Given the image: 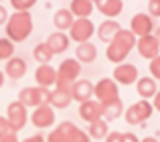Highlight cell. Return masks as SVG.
Here are the masks:
<instances>
[{"label":"cell","instance_id":"cell-1","mask_svg":"<svg viewBox=\"0 0 160 142\" xmlns=\"http://www.w3.org/2000/svg\"><path fill=\"white\" fill-rule=\"evenodd\" d=\"M136 41H138V37L134 35L130 28H120L118 35L113 37V41L108 43V49H106L108 61H112V63H116V65L126 63L130 51L136 47Z\"/></svg>","mask_w":160,"mask_h":142},{"label":"cell","instance_id":"cell-2","mask_svg":"<svg viewBox=\"0 0 160 142\" xmlns=\"http://www.w3.org/2000/svg\"><path fill=\"white\" fill-rule=\"evenodd\" d=\"M4 27H6V39H10L12 43H22L32 33V16L31 12H14Z\"/></svg>","mask_w":160,"mask_h":142},{"label":"cell","instance_id":"cell-3","mask_svg":"<svg viewBox=\"0 0 160 142\" xmlns=\"http://www.w3.org/2000/svg\"><path fill=\"white\" fill-rule=\"evenodd\" d=\"M79 75H81V63H79L77 59L61 61V65H59V69H57V83H55V87L71 91V85L79 79Z\"/></svg>","mask_w":160,"mask_h":142},{"label":"cell","instance_id":"cell-4","mask_svg":"<svg viewBox=\"0 0 160 142\" xmlns=\"http://www.w3.org/2000/svg\"><path fill=\"white\" fill-rule=\"evenodd\" d=\"M152 102L148 99H140V102L132 104L130 108L124 110V120L128 126H144L148 122V118H152Z\"/></svg>","mask_w":160,"mask_h":142},{"label":"cell","instance_id":"cell-5","mask_svg":"<svg viewBox=\"0 0 160 142\" xmlns=\"http://www.w3.org/2000/svg\"><path fill=\"white\" fill-rule=\"evenodd\" d=\"M49 91L51 89H45V87H39V85H31V87H22L18 91V102L27 108H39L43 104H47L49 99Z\"/></svg>","mask_w":160,"mask_h":142},{"label":"cell","instance_id":"cell-6","mask_svg":"<svg viewBox=\"0 0 160 142\" xmlns=\"http://www.w3.org/2000/svg\"><path fill=\"white\" fill-rule=\"evenodd\" d=\"M6 120H8V124H10L12 132H20L28 124V108L22 106L18 99L12 102V104H8V108H6Z\"/></svg>","mask_w":160,"mask_h":142},{"label":"cell","instance_id":"cell-7","mask_svg":"<svg viewBox=\"0 0 160 142\" xmlns=\"http://www.w3.org/2000/svg\"><path fill=\"white\" fill-rule=\"evenodd\" d=\"M95 33V24L89 18H75V23L69 28V39H73L75 43H87Z\"/></svg>","mask_w":160,"mask_h":142},{"label":"cell","instance_id":"cell-8","mask_svg":"<svg viewBox=\"0 0 160 142\" xmlns=\"http://www.w3.org/2000/svg\"><path fill=\"white\" fill-rule=\"evenodd\" d=\"M93 95L98 102H109L113 98H120V85L112 77H103L98 83H93Z\"/></svg>","mask_w":160,"mask_h":142},{"label":"cell","instance_id":"cell-9","mask_svg":"<svg viewBox=\"0 0 160 142\" xmlns=\"http://www.w3.org/2000/svg\"><path fill=\"white\" fill-rule=\"evenodd\" d=\"M28 120L32 122V126L39 128V130H45V128H51L55 124V110L49 104H43V106L35 108L32 114L28 116Z\"/></svg>","mask_w":160,"mask_h":142},{"label":"cell","instance_id":"cell-10","mask_svg":"<svg viewBox=\"0 0 160 142\" xmlns=\"http://www.w3.org/2000/svg\"><path fill=\"white\" fill-rule=\"evenodd\" d=\"M156 28V23L154 18L148 14V12H138V14L132 16V23H130V31L136 37H146L152 35V31Z\"/></svg>","mask_w":160,"mask_h":142},{"label":"cell","instance_id":"cell-11","mask_svg":"<svg viewBox=\"0 0 160 142\" xmlns=\"http://www.w3.org/2000/svg\"><path fill=\"white\" fill-rule=\"evenodd\" d=\"M112 79L118 83V85H132V83H136L138 79H140L138 67L134 63H120V65H116V69H113V77Z\"/></svg>","mask_w":160,"mask_h":142},{"label":"cell","instance_id":"cell-12","mask_svg":"<svg viewBox=\"0 0 160 142\" xmlns=\"http://www.w3.org/2000/svg\"><path fill=\"white\" fill-rule=\"evenodd\" d=\"M136 49H138V53H140L144 59H148V61H152L154 57L160 55V45H158V41H156V37H154V35L138 37Z\"/></svg>","mask_w":160,"mask_h":142},{"label":"cell","instance_id":"cell-13","mask_svg":"<svg viewBox=\"0 0 160 142\" xmlns=\"http://www.w3.org/2000/svg\"><path fill=\"white\" fill-rule=\"evenodd\" d=\"M35 81L39 87H45V89H51V87L57 83V69L51 67V63L47 65H39L35 71Z\"/></svg>","mask_w":160,"mask_h":142},{"label":"cell","instance_id":"cell-14","mask_svg":"<svg viewBox=\"0 0 160 142\" xmlns=\"http://www.w3.org/2000/svg\"><path fill=\"white\" fill-rule=\"evenodd\" d=\"M91 95H93V83L89 81V79H83L79 77L77 81L71 85V98H73V102H87V99H91Z\"/></svg>","mask_w":160,"mask_h":142},{"label":"cell","instance_id":"cell-15","mask_svg":"<svg viewBox=\"0 0 160 142\" xmlns=\"http://www.w3.org/2000/svg\"><path fill=\"white\" fill-rule=\"evenodd\" d=\"M73 98H71V91L69 89H61V87H53L49 91V99L47 104L53 108V110H65V108L71 106Z\"/></svg>","mask_w":160,"mask_h":142},{"label":"cell","instance_id":"cell-16","mask_svg":"<svg viewBox=\"0 0 160 142\" xmlns=\"http://www.w3.org/2000/svg\"><path fill=\"white\" fill-rule=\"evenodd\" d=\"M27 69H28L27 61H24L22 57L14 55V57H10V59L6 61V67H4V75L16 81V79H22L24 75H27Z\"/></svg>","mask_w":160,"mask_h":142},{"label":"cell","instance_id":"cell-17","mask_svg":"<svg viewBox=\"0 0 160 142\" xmlns=\"http://www.w3.org/2000/svg\"><path fill=\"white\" fill-rule=\"evenodd\" d=\"M69 35L67 33H61V31H55L51 33V35L47 37V47L51 49V53L53 55H59V53H65L67 49H69Z\"/></svg>","mask_w":160,"mask_h":142},{"label":"cell","instance_id":"cell-18","mask_svg":"<svg viewBox=\"0 0 160 142\" xmlns=\"http://www.w3.org/2000/svg\"><path fill=\"white\" fill-rule=\"evenodd\" d=\"M124 102H122L120 98H113L109 99V102H103L102 104V118L106 120V122H112V120H118L124 116Z\"/></svg>","mask_w":160,"mask_h":142},{"label":"cell","instance_id":"cell-19","mask_svg":"<svg viewBox=\"0 0 160 142\" xmlns=\"http://www.w3.org/2000/svg\"><path fill=\"white\" fill-rule=\"evenodd\" d=\"M79 116L81 120H85L87 124L89 122H95V120L102 118V102L98 99H87L79 106Z\"/></svg>","mask_w":160,"mask_h":142},{"label":"cell","instance_id":"cell-20","mask_svg":"<svg viewBox=\"0 0 160 142\" xmlns=\"http://www.w3.org/2000/svg\"><path fill=\"white\" fill-rule=\"evenodd\" d=\"M95 8L102 12L106 18H116L124 10V0H98Z\"/></svg>","mask_w":160,"mask_h":142},{"label":"cell","instance_id":"cell-21","mask_svg":"<svg viewBox=\"0 0 160 142\" xmlns=\"http://www.w3.org/2000/svg\"><path fill=\"white\" fill-rule=\"evenodd\" d=\"M120 28H122V24L118 23V20H113V18L103 20V23L98 27V39L102 41V43H112Z\"/></svg>","mask_w":160,"mask_h":142},{"label":"cell","instance_id":"cell-22","mask_svg":"<svg viewBox=\"0 0 160 142\" xmlns=\"http://www.w3.org/2000/svg\"><path fill=\"white\" fill-rule=\"evenodd\" d=\"M75 59L79 61V63H93L95 59H98V49H95V45L91 43V41H87V43H79L77 49H75Z\"/></svg>","mask_w":160,"mask_h":142},{"label":"cell","instance_id":"cell-23","mask_svg":"<svg viewBox=\"0 0 160 142\" xmlns=\"http://www.w3.org/2000/svg\"><path fill=\"white\" fill-rule=\"evenodd\" d=\"M136 91H138V95H140V99H152L154 95H156V91H158V85H156V79H152V77H140L136 81Z\"/></svg>","mask_w":160,"mask_h":142},{"label":"cell","instance_id":"cell-24","mask_svg":"<svg viewBox=\"0 0 160 142\" xmlns=\"http://www.w3.org/2000/svg\"><path fill=\"white\" fill-rule=\"evenodd\" d=\"M69 10L75 18H89L91 12L95 10V4L91 0H71Z\"/></svg>","mask_w":160,"mask_h":142},{"label":"cell","instance_id":"cell-25","mask_svg":"<svg viewBox=\"0 0 160 142\" xmlns=\"http://www.w3.org/2000/svg\"><path fill=\"white\" fill-rule=\"evenodd\" d=\"M73 23H75V16L71 14L69 8H59V10L53 14V24H55V28L61 31V33L69 31Z\"/></svg>","mask_w":160,"mask_h":142},{"label":"cell","instance_id":"cell-26","mask_svg":"<svg viewBox=\"0 0 160 142\" xmlns=\"http://www.w3.org/2000/svg\"><path fill=\"white\" fill-rule=\"evenodd\" d=\"M87 134H89V138L106 140V136L109 134V122H106L103 118L95 120V122H89V126H87Z\"/></svg>","mask_w":160,"mask_h":142},{"label":"cell","instance_id":"cell-27","mask_svg":"<svg viewBox=\"0 0 160 142\" xmlns=\"http://www.w3.org/2000/svg\"><path fill=\"white\" fill-rule=\"evenodd\" d=\"M32 57H35V61L39 65H47V63H51V59H53V53H51V49L47 47V43H39L35 49H32Z\"/></svg>","mask_w":160,"mask_h":142},{"label":"cell","instance_id":"cell-28","mask_svg":"<svg viewBox=\"0 0 160 142\" xmlns=\"http://www.w3.org/2000/svg\"><path fill=\"white\" fill-rule=\"evenodd\" d=\"M14 57V43L6 37H0V61H8Z\"/></svg>","mask_w":160,"mask_h":142},{"label":"cell","instance_id":"cell-29","mask_svg":"<svg viewBox=\"0 0 160 142\" xmlns=\"http://www.w3.org/2000/svg\"><path fill=\"white\" fill-rule=\"evenodd\" d=\"M14 12H31V8L37 4V0H10Z\"/></svg>","mask_w":160,"mask_h":142},{"label":"cell","instance_id":"cell-30","mask_svg":"<svg viewBox=\"0 0 160 142\" xmlns=\"http://www.w3.org/2000/svg\"><path fill=\"white\" fill-rule=\"evenodd\" d=\"M150 77L160 81V55L154 57L152 61H150Z\"/></svg>","mask_w":160,"mask_h":142},{"label":"cell","instance_id":"cell-31","mask_svg":"<svg viewBox=\"0 0 160 142\" xmlns=\"http://www.w3.org/2000/svg\"><path fill=\"white\" fill-rule=\"evenodd\" d=\"M69 142H91V138H89V134H87V132H83V130H79V128H77V130L71 134Z\"/></svg>","mask_w":160,"mask_h":142},{"label":"cell","instance_id":"cell-32","mask_svg":"<svg viewBox=\"0 0 160 142\" xmlns=\"http://www.w3.org/2000/svg\"><path fill=\"white\" fill-rule=\"evenodd\" d=\"M148 14L152 18H160V0H148Z\"/></svg>","mask_w":160,"mask_h":142},{"label":"cell","instance_id":"cell-33","mask_svg":"<svg viewBox=\"0 0 160 142\" xmlns=\"http://www.w3.org/2000/svg\"><path fill=\"white\" fill-rule=\"evenodd\" d=\"M12 132V128H10V124H8V120H6V116H0V138L2 136H6V134H10Z\"/></svg>","mask_w":160,"mask_h":142},{"label":"cell","instance_id":"cell-34","mask_svg":"<svg viewBox=\"0 0 160 142\" xmlns=\"http://www.w3.org/2000/svg\"><path fill=\"white\" fill-rule=\"evenodd\" d=\"M45 140H47V142H67V140H65V136H63L61 132L57 130V128H55V130H53V132H51V134H49Z\"/></svg>","mask_w":160,"mask_h":142},{"label":"cell","instance_id":"cell-35","mask_svg":"<svg viewBox=\"0 0 160 142\" xmlns=\"http://www.w3.org/2000/svg\"><path fill=\"white\" fill-rule=\"evenodd\" d=\"M122 134H124V132H109V134L106 136V142H122Z\"/></svg>","mask_w":160,"mask_h":142},{"label":"cell","instance_id":"cell-36","mask_svg":"<svg viewBox=\"0 0 160 142\" xmlns=\"http://www.w3.org/2000/svg\"><path fill=\"white\" fill-rule=\"evenodd\" d=\"M8 18H10V14H8L6 6H2V4H0V24H6Z\"/></svg>","mask_w":160,"mask_h":142},{"label":"cell","instance_id":"cell-37","mask_svg":"<svg viewBox=\"0 0 160 142\" xmlns=\"http://www.w3.org/2000/svg\"><path fill=\"white\" fill-rule=\"evenodd\" d=\"M122 142H140V138L136 134H132V132H124L122 134Z\"/></svg>","mask_w":160,"mask_h":142},{"label":"cell","instance_id":"cell-38","mask_svg":"<svg viewBox=\"0 0 160 142\" xmlns=\"http://www.w3.org/2000/svg\"><path fill=\"white\" fill-rule=\"evenodd\" d=\"M0 142H20V140H18V134H16V132H10V134L2 136Z\"/></svg>","mask_w":160,"mask_h":142},{"label":"cell","instance_id":"cell-39","mask_svg":"<svg viewBox=\"0 0 160 142\" xmlns=\"http://www.w3.org/2000/svg\"><path fill=\"white\" fill-rule=\"evenodd\" d=\"M22 142H47V140H45L43 134H32V136H28V138H24Z\"/></svg>","mask_w":160,"mask_h":142},{"label":"cell","instance_id":"cell-40","mask_svg":"<svg viewBox=\"0 0 160 142\" xmlns=\"http://www.w3.org/2000/svg\"><path fill=\"white\" fill-rule=\"evenodd\" d=\"M152 108H154V110H158V112H160V89L156 91V95L152 98Z\"/></svg>","mask_w":160,"mask_h":142},{"label":"cell","instance_id":"cell-41","mask_svg":"<svg viewBox=\"0 0 160 142\" xmlns=\"http://www.w3.org/2000/svg\"><path fill=\"white\" fill-rule=\"evenodd\" d=\"M140 142H158V138H156V136H146V138L140 140Z\"/></svg>","mask_w":160,"mask_h":142},{"label":"cell","instance_id":"cell-42","mask_svg":"<svg viewBox=\"0 0 160 142\" xmlns=\"http://www.w3.org/2000/svg\"><path fill=\"white\" fill-rule=\"evenodd\" d=\"M154 37H156V41H158V45H160V27L154 28Z\"/></svg>","mask_w":160,"mask_h":142},{"label":"cell","instance_id":"cell-43","mask_svg":"<svg viewBox=\"0 0 160 142\" xmlns=\"http://www.w3.org/2000/svg\"><path fill=\"white\" fill-rule=\"evenodd\" d=\"M4 79H6V75H4V71H0V87L4 85Z\"/></svg>","mask_w":160,"mask_h":142},{"label":"cell","instance_id":"cell-44","mask_svg":"<svg viewBox=\"0 0 160 142\" xmlns=\"http://www.w3.org/2000/svg\"><path fill=\"white\" fill-rule=\"evenodd\" d=\"M91 2H93V4H95V2H98V0H91Z\"/></svg>","mask_w":160,"mask_h":142},{"label":"cell","instance_id":"cell-45","mask_svg":"<svg viewBox=\"0 0 160 142\" xmlns=\"http://www.w3.org/2000/svg\"><path fill=\"white\" fill-rule=\"evenodd\" d=\"M0 2H2V0H0Z\"/></svg>","mask_w":160,"mask_h":142}]
</instances>
